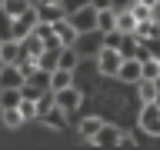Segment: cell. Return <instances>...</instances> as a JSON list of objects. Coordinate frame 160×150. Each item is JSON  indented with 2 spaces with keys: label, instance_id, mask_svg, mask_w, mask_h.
I'll return each instance as SVG.
<instances>
[{
  "label": "cell",
  "instance_id": "obj_1",
  "mask_svg": "<svg viewBox=\"0 0 160 150\" xmlns=\"http://www.w3.org/2000/svg\"><path fill=\"white\" fill-rule=\"evenodd\" d=\"M93 60H97V70L103 73V77H117L120 63H123V53H120L117 47H107V43H103V47H100V53H97Z\"/></svg>",
  "mask_w": 160,
  "mask_h": 150
},
{
  "label": "cell",
  "instance_id": "obj_2",
  "mask_svg": "<svg viewBox=\"0 0 160 150\" xmlns=\"http://www.w3.org/2000/svg\"><path fill=\"white\" fill-rule=\"evenodd\" d=\"M140 130L143 133H150V137H160V103L157 100H150V103H143V110H140Z\"/></svg>",
  "mask_w": 160,
  "mask_h": 150
},
{
  "label": "cell",
  "instance_id": "obj_3",
  "mask_svg": "<svg viewBox=\"0 0 160 150\" xmlns=\"http://www.w3.org/2000/svg\"><path fill=\"white\" fill-rule=\"evenodd\" d=\"M67 20L73 23V30L77 33H90V30H97V10L90 7H80V10H73V13H67Z\"/></svg>",
  "mask_w": 160,
  "mask_h": 150
},
{
  "label": "cell",
  "instance_id": "obj_4",
  "mask_svg": "<svg viewBox=\"0 0 160 150\" xmlns=\"http://www.w3.org/2000/svg\"><path fill=\"white\" fill-rule=\"evenodd\" d=\"M80 100H83V93H80L77 83H70V87H63V90H53V103H57L60 110H67V113L80 107Z\"/></svg>",
  "mask_w": 160,
  "mask_h": 150
},
{
  "label": "cell",
  "instance_id": "obj_5",
  "mask_svg": "<svg viewBox=\"0 0 160 150\" xmlns=\"http://www.w3.org/2000/svg\"><path fill=\"white\" fill-rule=\"evenodd\" d=\"M73 47H77L80 60H83V57H97V53H100V47H103V40L97 37V30H90V33H77Z\"/></svg>",
  "mask_w": 160,
  "mask_h": 150
},
{
  "label": "cell",
  "instance_id": "obj_6",
  "mask_svg": "<svg viewBox=\"0 0 160 150\" xmlns=\"http://www.w3.org/2000/svg\"><path fill=\"white\" fill-rule=\"evenodd\" d=\"M37 23H40V17H37V3H33V7H27L23 13H17V17H13V37H17V40L27 37Z\"/></svg>",
  "mask_w": 160,
  "mask_h": 150
},
{
  "label": "cell",
  "instance_id": "obj_7",
  "mask_svg": "<svg viewBox=\"0 0 160 150\" xmlns=\"http://www.w3.org/2000/svg\"><path fill=\"white\" fill-rule=\"evenodd\" d=\"M120 133H123L120 127H113V123H107V120H103V123H100V130H97V137L90 140V143H93V147H117V143H120Z\"/></svg>",
  "mask_w": 160,
  "mask_h": 150
},
{
  "label": "cell",
  "instance_id": "obj_8",
  "mask_svg": "<svg viewBox=\"0 0 160 150\" xmlns=\"http://www.w3.org/2000/svg\"><path fill=\"white\" fill-rule=\"evenodd\" d=\"M37 120H43V127H50V130H67V110H60L57 103L50 110H43Z\"/></svg>",
  "mask_w": 160,
  "mask_h": 150
},
{
  "label": "cell",
  "instance_id": "obj_9",
  "mask_svg": "<svg viewBox=\"0 0 160 150\" xmlns=\"http://www.w3.org/2000/svg\"><path fill=\"white\" fill-rule=\"evenodd\" d=\"M117 80L120 83H137L140 80V60L137 57H123V63L117 70Z\"/></svg>",
  "mask_w": 160,
  "mask_h": 150
},
{
  "label": "cell",
  "instance_id": "obj_10",
  "mask_svg": "<svg viewBox=\"0 0 160 150\" xmlns=\"http://www.w3.org/2000/svg\"><path fill=\"white\" fill-rule=\"evenodd\" d=\"M23 83V73H20L17 63H0V90L3 87H20Z\"/></svg>",
  "mask_w": 160,
  "mask_h": 150
},
{
  "label": "cell",
  "instance_id": "obj_11",
  "mask_svg": "<svg viewBox=\"0 0 160 150\" xmlns=\"http://www.w3.org/2000/svg\"><path fill=\"white\" fill-rule=\"evenodd\" d=\"M37 17H40V23H57V20L67 17V10L60 3H37Z\"/></svg>",
  "mask_w": 160,
  "mask_h": 150
},
{
  "label": "cell",
  "instance_id": "obj_12",
  "mask_svg": "<svg viewBox=\"0 0 160 150\" xmlns=\"http://www.w3.org/2000/svg\"><path fill=\"white\" fill-rule=\"evenodd\" d=\"M17 60H20V40L17 37L0 40V63H17Z\"/></svg>",
  "mask_w": 160,
  "mask_h": 150
},
{
  "label": "cell",
  "instance_id": "obj_13",
  "mask_svg": "<svg viewBox=\"0 0 160 150\" xmlns=\"http://www.w3.org/2000/svg\"><path fill=\"white\" fill-rule=\"evenodd\" d=\"M53 37H57L63 47H70V43L77 40V30H73V23L63 17V20H57V23H53Z\"/></svg>",
  "mask_w": 160,
  "mask_h": 150
},
{
  "label": "cell",
  "instance_id": "obj_14",
  "mask_svg": "<svg viewBox=\"0 0 160 150\" xmlns=\"http://www.w3.org/2000/svg\"><path fill=\"white\" fill-rule=\"evenodd\" d=\"M57 67H63V70H73V73H77V67H80V53H77V47H73V43H70V47H60Z\"/></svg>",
  "mask_w": 160,
  "mask_h": 150
},
{
  "label": "cell",
  "instance_id": "obj_15",
  "mask_svg": "<svg viewBox=\"0 0 160 150\" xmlns=\"http://www.w3.org/2000/svg\"><path fill=\"white\" fill-rule=\"evenodd\" d=\"M117 30L120 33H133L137 30V17L130 7H117Z\"/></svg>",
  "mask_w": 160,
  "mask_h": 150
},
{
  "label": "cell",
  "instance_id": "obj_16",
  "mask_svg": "<svg viewBox=\"0 0 160 150\" xmlns=\"http://www.w3.org/2000/svg\"><path fill=\"white\" fill-rule=\"evenodd\" d=\"M137 97H140V103H150V100H157V80H147V77H140L137 83Z\"/></svg>",
  "mask_w": 160,
  "mask_h": 150
},
{
  "label": "cell",
  "instance_id": "obj_17",
  "mask_svg": "<svg viewBox=\"0 0 160 150\" xmlns=\"http://www.w3.org/2000/svg\"><path fill=\"white\" fill-rule=\"evenodd\" d=\"M107 30H117V7L97 10V33H107Z\"/></svg>",
  "mask_w": 160,
  "mask_h": 150
},
{
  "label": "cell",
  "instance_id": "obj_18",
  "mask_svg": "<svg viewBox=\"0 0 160 150\" xmlns=\"http://www.w3.org/2000/svg\"><path fill=\"white\" fill-rule=\"evenodd\" d=\"M100 123H103V120H100V117H83V120H80V127H77L80 140H87V143H90V140L97 137V130H100Z\"/></svg>",
  "mask_w": 160,
  "mask_h": 150
},
{
  "label": "cell",
  "instance_id": "obj_19",
  "mask_svg": "<svg viewBox=\"0 0 160 150\" xmlns=\"http://www.w3.org/2000/svg\"><path fill=\"white\" fill-rule=\"evenodd\" d=\"M70 83H73V70L57 67L53 73H50V90H63V87H70Z\"/></svg>",
  "mask_w": 160,
  "mask_h": 150
},
{
  "label": "cell",
  "instance_id": "obj_20",
  "mask_svg": "<svg viewBox=\"0 0 160 150\" xmlns=\"http://www.w3.org/2000/svg\"><path fill=\"white\" fill-rule=\"evenodd\" d=\"M0 117H3V127H7V130H17L20 123H23L20 107H3V110H0Z\"/></svg>",
  "mask_w": 160,
  "mask_h": 150
},
{
  "label": "cell",
  "instance_id": "obj_21",
  "mask_svg": "<svg viewBox=\"0 0 160 150\" xmlns=\"http://www.w3.org/2000/svg\"><path fill=\"white\" fill-rule=\"evenodd\" d=\"M140 77L157 80V77H160V57H147V60H140Z\"/></svg>",
  "mask_w": 160,
  "mask_h": 150
},
{
  "label": "cell",
  "instance_id": "obj_22",
  "mask_svg": "<svg viewBox=\"0 0 160 150\" xmlns=\"http://www.w3.org/2000/svg\"><path fill=\"white\" fill-rule=\"evenodd\" d=\"M3 107H20V87H3L0 90V110Z\"/></svg>",
  "mask_w": 160,
  "mask_h": 150
},
{
  "label": "cell",
  "instance_id": "obj_23",
  "mask_svg": "<svg viewBox=\"0 0 160 150\" xmlns=\"http://www.w3.org/2000/svg\"><path fill=\"white\" fill-rule=\"evenodd\" d=\"M27 83H33V87H40V90H50V70H33V73H27Z\"/></svg>",
  "mask_w": 160,
  "mask_h": 150
},
{
  "label": "cell",
  "instance_id": "obj_24",
  "mask_svg": "<svg viewBox=\"0 0 160 150\" xmlns=\"http://www.w3.org/2000/svg\"><path fill=\"white\" fill-rule=\"evenodd\" d=\"M13 37V17H10L7 10H0V40Z\"/></svg>",
  "mask_w": 160,
  "mask_h": 150
},
{
  "label": "cell",
  "instance_id": "obj_25",
  "mask_svg": "<svg viewBox=\"0 0 160 150\" xmlns=\"http://www.w3.org/2000/svg\"><path fill=\"white\" fill-rule=\"evenodd\" d=\"M20 113H23V120H37V103L20 97Z\"/></svg>",
  "mask_w": 160,
  "mask_h": 150
},
{
  "label": "cell",
  "instance_id": "obj_26",
  "mask_svg": "<svg viewBox=\"0 0 160 150\" xmlns=\"http://www.w3.org/2000/svg\"><path fill=\"white\" fill-rule=\"evenodd\" d=\"M90 0H60V7L67 10V13H73V10H80V7H87Z\"/></svg>",
  "mask_w": 160,
  "mask_h": 150
},
{
  "label": "cell",
  "instance_id": "obj_27",
  "mask_svg": "<svg viewBox=\"0 0 160 150\" xmlns=\"http://www.w3.org/2000/svg\"><path fill=\"white\" fill-rule=\"evenodd\" d=\"M90 7L93 10H110V7H117V0H90Z\"/></svg>",
  "mask_w": 160,
  "mask_h": 150
},
{
  "label": "cell",
  "instance_id": "obj_28",
  "mask_svg": "<svg viewBox=\"0 0 160 150\" xmlns=\"http://www.w3.org/2000/svg\"><path fill=\"white\" fill-rule=\"evenodd\" d=\"M117 147H137V143H133L130 133H120V143H117Z\"/></svg>",
  "mask_w": 160,
  "mask_h": 150
},
{
  "label": "cell",
  "instance_id": "obj_29",
  "mask_svg": "<svg viewBox=\"0 0 160 150\" xmlns=\"http://www.w3.org/2000/svg\"><path fill=\"white\" fill-rule=\"evenodd\" d=\"M140 3H147L150 10H153V7H160V0H140Z\"/></svg>",
  "mask_w": 160,
  "mask_h": 150
},
{
  "label": "cell",
  "instance_id": "obj_30",
  "mask_svg": "<svg viewBox=\"0 0 160 150\" xmlns=\"http://www.w3.org/2000/svg\"><path fill=\"white\" fill-rule=\"evenodd\" d=\"M33 3H60V0H33Z\"/></svg>",
  "mask_w": 160,
  "mask_h": 150
},
{
  "label": "cell",
  "instance_id": "obj_31",
  "mask_svg": "<svg viewBox=\"0 0 160 150\" xmlns=\"http://www.w3.org/2000/svg\"><path fill=\"white\" fill-rule=\"evenodd\" d=\"M157 103H160V77H157Z\"/></svg>",
  "mask_w": 160,
  "mask_h": 150
},
{
  "label": "cell",
  "instance_id": "obj_32",
  "mask_svg": "<svg viewBox=\"0 0 160 150\" xmlns=\"http://www.w3.org/2000/svg\"><path fill=\"white\" fill-rule=\"evenodd\" d=\"M0 7H3V0H0Z\"/></svg>",
  "mask_w": 160,
  "mask_h": 150
}]
</instances>
